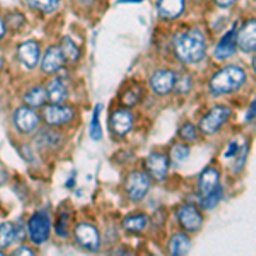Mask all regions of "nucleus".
I'll return each instance as SVG.
<instances>
[{"label":"nucleus","mask_w":256,"mask_h":256,"mask_svg":"<svg viewBox=\"0 0 256 256\" xmlns=\"http://www.w3.org/2000/svg\"><path fill=\"white\" fill-rule=\"evenodd\" d=\"M174 52L176 56L183 64L195 65L198 62H202L205 58V53H207L204 34L198 30L178 34L174 38Z\"/></svg>","instance_id":"f257e3e1"},{"label":"nucleus","mask_w":256,"mask_h":256,"mask_svg":"<svg viewBox=\"0 0 256 256\" xmlns=\"http://www.w3.org/2000/svg\"><path fill=\"white\" fill-rule=\"evenodd\" d=\"M246 72L241 67H226L217 72L210 80V92L214 96H224V94L236 92L244 86Z\"/></svg>","instance_id":"f03ea898"},{"label":"nucleus","mask_w":256,"mask_h":256,"mask_svg":"<svg viewBox=\"0 0 256 256\" xmlns=\"http://www.w3.org/2000/svg\"><path fill=\"white\" fill-rule=\"evenodd\" d=\"M50 230H52V222H50V217L46 212L34 214V216L30 218V222H28V234H30L31 241L34 242L36 246L48 241Z\"/></svg>","instance_id":"7ed1b4c3"},{"label":"nucleus","mask_w":256,"mask_h":256,"mask_svg":"<svg viewBox=\"0 0 256 256\" xmlns=\"http://www.w3.org/2000/svg\"><path fill=\"white\" fill-rule=\"evenodd\" d=\"M126 193L132 202H140L146 198L150 190V176H147L142 171H134L126 178Z\"/></svg>","instance_id":"20e7f679"},{"label":"nucleus","mask_w":256,"mask_h":256,"mask_svg":"<svg viewBox=\"0 0 256 256\" xmlns=\"http://www.w3.org/2000/svg\"><path fill=\"white\" fill-rule=\"evenodd\" d=\"M229 118H230V110L227 106H217V108H214L207 116L202 120L200 130L205 135H214L226 125Z\"/></svg>","instance_id":"39448f33"},{"label":"nucleus","mask_w":256,"mask_h":256,"mask_svg":"<svg viewBox=\"0 0 256 256\" xmlns=\"http://www.w3.org/2000/svg\"><path fill=\"white\" fill-rule=\"evenodd\" d=\"M14 123L20 134H32V132L40 126V116L34 110L30 108V106H22V108L16 110Z\"/></svg>","instance_id":"423d86ee"},{"label":"nucleus","mask_w":256,"mask_h":256,"mask_svg":"<svg viewBox=\"0 0 256 256\" xmlns=\"http://www.w3.org/2000/svg\"><path fill=\"white\" fill-rule=\"evenodd\" d=\"M76 239L77 242L89 251H99L101 248V236H99L98 229L90 224H79L76 227Z\"/></svg>","instance_id":"0eeeda50"},{"label":"nucleus","mask_w":256,"mask_h":256,"mask_svg":"<svg viewBox=\"0 0 256 256\" xmlns=\"http://www.w3.org/2000/svg\"><path fill=\"white\" fill-rule=\"evenodd\" d=\"M43 116L44 122L52 126H62V125H67L74 120L76 116V111L68 106H60V104H52L46 106L43 111Z\"/></svg>","instance_id":"6e6552de"},{"label":"nucleus","mask_w":256,"mask_h":256,"mask_svg":"<svg viewBox=\"0 0 256 256\" xmlns=\"http://www.w3.org/2000/svg\"><path fill=\"white\" fill-rule=\"evenodd\" d=\"M178 220H180L181 227L188 232H198L204 226V216L200 214V210L193 205H184L178 212Z\"/></svg>","instance_id":"1a4fd4ad"},{"label":"nucleus","mask_w":256,"mask_h":256,"mask_svg":"<svg viewBox=\"0 0 256 256\" xmlns=\"http://www.w3.org/2000/svg\"><path fill=\"white\" fill-rule=\"evenodd\" d=\"M174 82H176L174 72H171V70H158L150 77V88L159 96H168L174 89Z\"/></svg>","instance_id":"9d476101"},{"label":"nucleus","mask_w":256,"mask_h":256,"mask_svg":"<svg viewBox=\"0 0 256 256\" xmlns=\"http://www.w3.org/2000/svg\"><path fill=\"white\" fill-rule=\"evenodd\" d=\"M110 126L113 130L114 135L118 137H125L130 134V130L134 128V114L128 110H118L111 114L110 120Z\"/></svg>","instance_id":"9b49d317"},{"label":"nucleus","mask_w":256,"mask_h":256,"mask_svg":"<svg viewBox=\"0 0 256 256\" xmlns=\"http://www.w3.org/2000/svg\"><path fill=\"white\" fill-rule=\"evenodd\" d=\"M147 169L150 178L156 181H164L169 172V159L164 154H150L147 159Z\"/></svg>","instance_id":"f8f14e48"},{"label":"nucleus","mask_w":256,"mask_h":256,"mask_svg":"<svg viewBox=\"0 0 256 256\" xmlns=\"http://www.w3.org/2000/svg\"><path fill=\"white\" fill-rule=\"evenodd\" d=\"M40 44L36 41H26L18 50V56L20 64L26 68H34L40 64Z\"/></svg>","instance_id":"ddd939ff"},{"label":"nucleus","mask_w":256,"mask_h":256,"mask_svg":"<svg viewBox=\"0 0 256 256\" xmlns=\"http://www.w3.org/2000/svg\"><path fill=\"white\" fill-rule=\"evenodd\" d=\"M236 36H238L236 28H232L226 36H222V40L218 41L216 48V53H214L217 60H227L236 53Z\"/></svg>","instance_id":"4468645a"},{"label":"nucleus","mask_w":256,"mask_h":256,"mask_svg":"<svg viewBox=\"0 0 256 256\" xmlns=\"http://www.w3.org/2000/svg\"><path fill=\"white\" fill-rule=\"evenodd\" d=\"M65 64V56L62 53V48L58 46H52L44 53V58L41 62V68L44 74H55L64 67Z\"/></svg>","instance_id":"2eb2a0df"},{"label":"nucleus","mask_w":256,"mask_h":256,"mask_svg":"<svg viewBox=\"0 0 256 256\" xmlns=\"http://www.w3.org/2000/svg\"><path fill=\"white\" fill-rule=\"evenodd\" d=\"M236 41L239 48L246 53H253L256 48V24L254 20H250L241 31L238 32Z\"/></svg>","instance_id":"dca6fc26"},{"label":"nucleus","mask_w":256,"mask_h":256,"mask_svg":"<svg viewBox=\"0 0 256 256\" xmlns=\"http://www.w3.org/2000/svg\"><path fill=\"white\" fill-rule=\"evenodd\" d=\"M158 10L162 19H176L183 14L184 0H159Z\"/></svg>","instance_id":"f3484780"},{"label":"nucleus","mask_w":256,"mask_h":256,"mask_svg":"<svg viewBox=\"0 0 256 256\" xmlns=\"http://www.w3.org/2000/svg\"><path fill=\"white\" fill-rule=\"evenodd\" d=\"M218 181H220V174H218L217 169L216 168H207L200 174V181H198V184H200V192L204 193V195H207V193H210L212 190H216L218 186Z\"/></svg>","instance_id":"a211bd4d"},{"label":"nucleus","mask_w":256,"mask_h":256,"mask_svg":"<svg viewBox=\"0 0 256 256\" xmlns=\"http://www.w3.org/2000/svg\"><path fill=\"white\" fill-rule=\"evenodd\" d=\"M46 96L50 98V101L53 102V104H62V102L67 101L68 98V90L65 88V84L62 82L60 79H55L52 80L48 84L46 88Z\"/></svg>","instance_id":"6ab92c4d"},{"label":"nucleus","mask_w":256,"mask_h":256,"mask_svg":"<svg viewBox=\"0 0 256 256\" xmlns=\"http://www.w3.org/2000/svg\"><path fill=\"white\" fill-rule=\"evenodd\" d=\"M190 250H192V241L186 234L180 232V234H174L171 239V254L174 256H183V254H188Z\"/></svg>","instance_id":"aec40b11"},{"label":"nucleus","mask_w":256,"mask_h":256,"mask_svg":"<svg viewBox=\"0 0 256 256\" xmlns=\"http://www.w3.org/2000/svg\"><path fill=\"white\" fill-rule=\"evenodd\" d=\"M46 89L44 88H32L26 92L24 96V102H26L30 108H41L46 101Z\"/></svg>","instance_id":"412c9836"},{"label":"nucleus","mask_w":256,"mask_h":256,"mask_svg":"<svg viewBox=\"0 0 256 256\" xmlns=\"http://www.w3.org/2000/svg\"><path fill=\"white\" fill-rule=\"evenodd\" d=\"M222 196H224V188L218 184L216 190H212V192L207 193V195H204V200H202V207H204L205 210L216 208L217 205L220 204Z\"/></svg>","instance_id":"4be33fe9"},{"label":"nucleus","mask_w":256,"mask_h":256,"mask_svg":"<svg viewBox=\"0 0 256 256\" xmlns=\"http://www.w3.org/2000/svg\"><path fill=\"white\" fill-rule=\"evenodd\" d=\"M16 241V230L10 222H4L0 226V250H7Z\"/></svg>","instance_id":"5701e85b"},{"label":"nucleus","mask_w":256,"mask_h":256,"mask_svg":"<svg viewBox=\"0 0 256 256\" xmlns=\"http://www.w3.org/2000/svg\"><path fill=\"white\" fill-rule=\"evenodd\" d=\"M62 53H64L65 60L72 62V64L80 58L79 48H77V44L74 43L72 38H68V36H65L64 38V43H62Z\"/></svg>","instance_id":"b1692460"},{"label":"nucleus","mask_w":256,"mask_h":256,"mask_svg":"<svg viewBox=\"0 0 256 256\" xmlns=\"http://www.w3.org/2000/svg\"><path fill=\"white\" fill-rule=\"evenodd\" d=\"M123 226H125V229L130 230V232H142L147 226V217L146 216H132V217L125 218Z\"/></svg>","instance_id":"393cba45"},{"label":"nucleus","mask_w":256,"mask_h":256,"mask_svg":"<svg viewBox=\"0 0 256 256\" xmlns=\"http://www.w3.org/2000/svg\"><path fill=\"white\" fill-rule=\"evenodd\" d=\"M188 158H190V147L188 146H181V144H178V146H174L171 148V159L176 166L184 164Z\"/></svg>","instance_id":"a878e982"},{"label":"nucleus","mask_w":256,"mask_h":256,"mask_svg":"<svg viewBox=\"0 0 256 256\" xmlns=\"http://www.w3.org/2000/svg\"><path fill=\"white\" fill-rule=\"evenodd\" d=\"M28 4L41 12H53L58 7L60 0H28Z\"/></svg>","instance_id":"bb28decb"},{"label":"nucleus","mask_w":256,"mask_h":256,"mask_svg":"<svg viewBox=\"0 0 256 256\" xmlns=\"http://www.w3.org/2000/svg\"><path fill=\"white\" fill-rule=\"evenodd\" d=\"M102 111V106L99 104L94 110V116H92V123H90V138L92 140H101L102 138V132H101V125H99V114Z\"/></svg>","instance_id":"cd10ccee"},{"label":"nucleus","mask_w":256,"mask_h":256,"mask_svg":"<svg viewBox=\"0 0 256 256\" xmlns=\"http://www.w3.org/2000/svg\"><path fill=\"white\" fill-rule=\"evenodd\" d=\"M180 135H181V138L188 140V142H193V140L198 138V130L192 123H184V125L180 128Z\"/></svg>","instance_id":"c85d7f7f"},{"label":"nucleus","mask_w":256,"mask_h":256,"mask_svg":"<svg viewBox=\"0 0 256 256\" xmlns=\"http://www.w3.org/2000/svg\"><path fill=\"white\" fill-rule=\"evenodd\" d=\"M56 234L60 238L68 236V214H62V217L56 222Z\"/></svg>","instance_id":"c756f323"},{"label":"nucleus","mask_w":256,"mask_h":256,"mask_svg":"<svg viewBox=\"0 0 256 256\" xmlns=\"http://www.w3.org/2000/svg\"><path fill=\"white\" fill-rule=\"evenodd\" d=\"M174 88L178 89V92L186 94V92H190V90H192V79H190L188 76H183V77H180V79L176 77Z\"/></svg>","instance_id":"7c9ffc66"},{"label":"nucleus","mask_w":256,"mask_h":256,"mask_svg":"<svg viewBox=\"0 0 256 256\" xmlns=\"http://www.w3.org/2000/svg\"><path fill=\"white\" fill-rule=\"evenodd\" d=\"M138 99H140V92L137 89L128 90V92L125 94V98H123V102H125L126 106H135L138 102Z\"/></svg>","instance_id":"2f4dec72"},{"label":"nucleus","mask_w":256,"mask_h":256,"mask_svg":"<svg viewBox=\"0 0 256 256\" xmlns=\"http://www.w3.org/2000/svg\"><path fill=\"white\" fill-rule=\"evenodd\" d=\"M7 22H9L10 28H20L24 24V16L22 14H10L9 19H7Z\"/></svg>","instance_id":"473e14b6"},{"label":"nucleus","mask_w":256,"mask_h":256,"mask_svg":"<svg viewBox=\"0 0 256 256\" xmlns=\"http://www.w3.org/2000/svg\"><path fill=\"white\" fill-rule=\"evenodd\" d=\"M246 159H248V146L242 147V150H241V154H239V158H238V164L234 166V171L239 172L242 168H244V164H246Z\"/></svg>","instance_id":"72a5a7b5"},{"label":"nucleus","mask_w":256,"mask_h":256,"mask_svg":"<svg viewBox=\"0 0 256 256\" xmlns=\"http://www.w3.org/2000/svg\"><path fill=\"white\" fill-rule=\"evenodd\" d=\"M238 152H239L238 144H236V142H232V144H230V146H229V148H227L226 158H232V156H238Z\"/></svg>","instance_id":"f704fd0d"},{"label":"nucleus","mask_w":256,"mask_h":256,"mask_svg":"<svg viewBox=\"0 0 256 256\" xmlns=\"http://www.w3.org/2000/svg\"><path fill=\"white\" fill-rule=\"evenodd\" d=\"M216 4L218 7H222V9H226V7H230L236 4V0H216Z\"/></svg>","instance_id":"c9c22d12"},{"label":"nucleus","mask_w":256,"mask_h":256,"mask_svg":"<svg viewBox=\"0 0 256 256\" xmlns=\"http://www.w3.org/2000/svg\"><path fill=\"white\" fill-rule=\"evenodd\" d=\"M14 254H22V256H32L34 253H32V250H30V248H19V250H16Z\"/></svg>","instance_id":"e433bc0d"},{"label":"nucleus","mask_w":256,"mask_h":256,"mask_svg":"<svg viewBox=\"0 0 256 256\" xmlns=\"http://www.w3.org/2000/svg\"><path fill=\"white\" fill-rule=\"evenodd\" d=\"M254 110H256V106H254V102H251V108H250V111H248V123H251L254 120Z\"/></svg>","instance_id":"4c0bfd02"},{"label":"nucleus","mask_w":256,"mask_h":256,"mask_svg":"<svg viewBox=\"0 0 256 256\" xmlns=\"http://www.w3.org/2000/svg\"><path fill=\"white\" fill-rule=\"evenodd\" d=\"M6 36V22H4V19L0 18V40Z\"/></svg>","instance_id":"58836bf2"},{"label":"nucleus","mask_w":256,"mask_h":256,"mask_svg":"<svg viewBox=\"0 0 256 256\" xmlns=\"http://www.w3.org/2000/svg\"><path fill=\"white\" fill-rule=\"evenodd\" d=\"M79 2L82 4V6H92L96 0H79Z\"/></svg>","instance_id":"ea45409f"},{"label":"nucleus","mask_w":256,"mask_h":256,"mask_svg":"<svg viewBox=\"0 0 256 256\" xmlns=\"http://www.w3.org/2000/svg\"><path fill=\"white\" fill-rule=\"evenodd\" d=\"M0 254H4V253H2V251H0Z\"/></svg>","instance_id":"a19ab883"}]
</instances>
